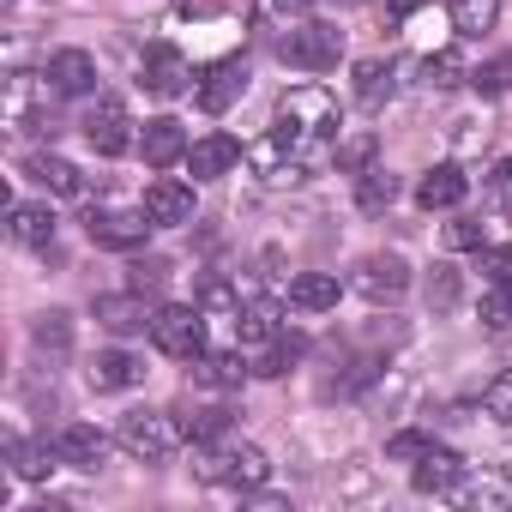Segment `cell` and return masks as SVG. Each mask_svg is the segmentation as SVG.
Listing matches in <instances>:
<instances>
[{
    "label": "cell",
    "mask_w": 512,
    "mask_h": 512,
    "mask_svg": "<svg viewBox=\"0 0 512 512\" xmlns=\"http://www.w3.org/2000/svg\"><path fill=\"white\" fill-rule=\"evenodd\" d=\"M151 344H157L163 356H175V362H193V356L205 350V314L187 308V302L157 308V314H151Z\"/></svg>",
    "instance_id": "3957f363"
},
{
    "label": "cell",
    "mask_w": 512,
    "mask_h": 512,
    "mask_svg": "<svg viewBox=\"0 0 512 512\" xmlns=\"http://www.w3.org/2000/svg\"><path fill=\"white\" fill-rule=\"evenodd\" d=\"M398 91V61H356V103H368V109H380L386 97Z\"/></svg>",
    "instance_id": "603a6c76"
},
{
    "label": "cell",
    "mask_w": 512,
    "mask_h": 512,
    "mask_svg": "<svg viewBox=\"0 0 512 512\" xmlns=\"http://www.w3.org/2000/svg\"><path fill=\"white\" fill-rule=\"evenodd\" d=\"M422 73H428V85H434V91H452V85H464V79H470V67H464V55H458V49H434V55L422 61Z\"/></svg>",
    "instance_id": "f1b7e54d"
},
{
    "label": "cell",
    "mask_w": 512,
    "mask_h": 512,
    "mask_svg": "<svg viewBox=\"0 0 512 512\" xmlns=\"http://www.w3.org/2000/svg\"><path fill=\"white\" fill-rule=\"evenodd\" d=\"M247 380V368H241V356H223V350H199L193 356V386H205V392H229V386H241Z\"/></svg>",
    "instance_id": "d4e9b609"
},
{
    "label": "cell",
    "mask_w": 512,
    "mask_h": 512,
    "mask_svg": "<svg viewBox=\"0 0 512 512\" xmlns=\"http://www.w3.org/2000/svg\"><path fill=\"white\" fill-rule=\"evenodd\" d=\"M482 410H488L494 422H512V368L488 380V392H482Z\"/></svg>",
    "instance_id": "f35d334b"
},
{
    "label": "cell",
    "mask_w": 512,
    "mask_h": 512,
    "mask_svg": "<svg viewBox=\"0 0 512 512\" xmlns=\"http://www.w3.org/2000/svg\"><path fill=\"white\" fill-rule=\"evenodd\" d=\"M85 145L97 157H121L133 145V121H127V103L121 97H97V109L85 115Z\"/></svg>",
    "instance_id": "8992f818"
},
{
    "label": "cell",
    "mask_w": 512,
    "mask_h": 512,
    "mask_svg": "<svg viewBox=\"0 0 512 512\" xmlns=\"http://www.w3.org/2000/svg\"><path fill=\"white\" fill-rule=\"evenodd\" d=\"M296 356H302V338H290V344L278 338V344H272V350L260 356V368H253V374H266V380H278V374H290V362H296Z\"/></svg>",
    "instance_id": "ab89813d"
},
{
    "label": "cell",
    "mask_w": 512,
    "mask_h": 512,
    "mask_svg": "<svg viewBox=\"0 0 512 512\" xmlns=\"http://www.w3.org/2000/svg\"><path fill=\"white\" fill-rule=\"evenodd\" d=\"M235 344H278V308H266V302L241 308V320H235Z\"/></svg>",
    "instance_id": "83f0119b"
},
{
    "label": "cell",
    "mask_w": 512,
    "mask_h": 512,
    "mask_svg": "<svg viewBox=\"0 0 512 512\" xmlns=\"http://www.w3.org/2000/svg\"><path fill=\"white\" fill-rule=\"evenodd\" d=\"M368 302H398L404 290H410V266L398 260V253H368V260L356 266V278H350Z\"/></svg>",
    "instance_id": "ba28073f"
},
{
    "label": "cell",
    "mask_w": 512,
    "mask_h": 512,
    "mask_svg": "<svg viewBox=\"0 0 512 512\" xmlns=\"http://www.w3.org/2000/svg\"><path fill=\"white\" fill-rule=\"evenodd\" d=\"M428 302L446 314V308H458V272L452 266H434V278H428Z\"/></svg>",
    "instance_id": "60d3db41"
},
{
    "label": "cell",
    "mask_w": 512,
    "mask_h": 512,
    "mask_svg": "<svg viewBox=\"0 0 512 512\" xmlns=\"http://www.w3.org/2000/svg\"><path fill=\"white\" fill-rule=\"evenodd\" d=\"M482 278L488 284H512V247H482Z\"/></svg>",
    "instance_id": "b9f144b4"
},
{
    "label": "cell",
    "mask_w": 512,
    "mask_h": 512,
    "mask_svg": "<svg viewBox=\"0 0 512 512\" xmlns=\"http://www.w3.org/2000/svg\"><path fill=\"white\" fill-rule=\"evenodd\" d=\"M464 193H470V181H464L458 163H434V169L416 181V205H422V211H452Z\"/></svg>",
    "instance_id": "4fadbf2b"
},
{
    "label": "cell",
    "mask_w": 512,
    "mask_h": 512,
    "mask_svg": "<svg viewBox=\"0 0 512 512\" xmlns=\"http://www.w3.org/2000/svg\"><path fill=\"white\" fill-rule=\"evenodd\" d=\"M488 187L500 193V205H506V217H512V163H494V169H488Z\"/></svg>",
    "instance_id": "ee69618b"
},
{
    "label": "cell",
    "mask_w": 512,
    "mask_h": 512,
    "mask_svg": "<svg viewBox=\"0 0 512 512\" xmlns=\"http://www.w3.org/2000/svg\"><path fill=\"white\" fill-rule=\"evenodd\" d=\"M482 326H488V332H506V326H512V284H488V296H482Z\"/></svg>",
    "instance_id": "d590c367"
},
{
    "label": "cell",
    "mask_w": 512,
    "mask_h": 512,
    "mask_svg": "<svg viewBox=\"0 0 512 512\" xmlns=\"http://www.w3.org/2000/svg\"><path fill=\"white\" fill-rule=\"evenodd\" d=\"M151 229H157V223L145 217V205H139V211H115V205H97V211L85 217V235H91L97 247H109V253H139Z\"/></svg>",
    "instance_id": "5b68a950"
},
{
    "label": "cell",
    "mask_w": 512,
    "mask_h": 512,
    "mask_svg": "<svg viewBox=\"0 0 512 512\" xmlns=\"http://www.w3.org/2000/svg\"><path fill=\"white\" fill-rule=\"evenodd\" d=\"M169 278V266L163 260H145V266H133V290H157Z\"/></svg>",
    "instance_id": "7bdbcfd3"
},
{
    "label": "cell",
    "mask_w": 512,
    "mask_h": 512,
    "mask_svg": "<svg viewBox=\"0 0 512 512\" xmlns=\"http://www.w3.org/2000/svg\"><path fill=\"white\" fill-rule=\"evenodd\" d=\"M398 199V181L386 175V169H362V187H356V205L362 211H386Z\"/></svg>",
    "instance_id": "1f68e13d"
},
{
    "label": "cell",
    "mask_w": 512,
    "mask_h": 512,
    "mask_svg": "<svg viewBox=\"0 0 512 512\" xmlns=\"http://www.w3.org/2000/svg\"><path fill=\"white\" fill-rule=\"evenodd\" d=\"M97 326H109L115 338H127V332H151L145 290H127V296H97Z\"/></svg>",
    "instance_id": "9a60e30c"
},
{
    "label": "cell",
    "mask_w": 512,
    "mask_h": 512,
    "mask_svg": "<svg viewBox=\"0 0 512 512\" xmlns=\"http://www.w3.org/2000/svg\"><path fill=\"white\" fill-rule=\"evenodd\" d=\"M374 151H380L374 133H350V139L338 145V169H344V175H362V169H374Z\"/></svg>",
    "instance_id": "d6a6232c"
},
{
    "label": "cell",
    "mask_w": 512,
    "mask_h": 512,
    "mask_svg": "<svg viewBox=\"0 0 512 512\" xmlns=\"http://www.w3.org/2000/svg\"><path fill=\"white\" fill-rule=\"evenodd\" d=\"M25 175H31L37 187L61 193V199H79V193H85V175H79L67 157H55V151H31V157H25Z\"/></svg>",
    "instance_id": "ac0fdd59"
},
{
    "label": "cell",
    "mask_w": 512,
    "mask_h": 512,
    "mask_svg": "<svg viewBox=\"0 0 512 512\" xmlns=\"http://www.w3.org/2000/svg\"><path fill=\"white\" fill-rule=\"evenodd\" d=\"M193 470H199V482H217V488H266L272 482V458L260 446H217Z\"/></svg>",
    "instance_id": "6da1fadb"
},
{
    "label": "cell",
    "mask_w": 512,
    "mask_h": 512,
    "mask_svg": "<svg viewBox=\"0 0 512 512\" xmlns=\"http://www.w3.org/2000/svg\"><path fill=\"white\" fill-rule=\"evenodd\" d=\"M416 494H440V500H452V488L464 482V458L458 452H446V446H428L422 458H416Z\"/></svg>",
    "instance_id": "8fae6325"
},
{
    "label": "cell",
    "mask_w": 512,
    "mask_h": 512,
    "mask_svg": "<svg viewBox=\"0 0 512 512\" xmlns=\"http://www.w3.org/2000/svg\"><path fill=\"white\" fill-rule=\"evenodd\" d=\"M139 151H145V163H151V169H169V163H181V157H187V133H181V121H169V115L145 121V133H139Z\"/></svg>",
    "instance_id": "2e32d148"
},
{
    "label": "cell",
    "mask_w": 512,
    "mask_h": 512,
    "mask_svg": "<svg viewBox=\"0 0 512 512\" xmlns=\"http://www.w3.org/2000/svg\"><path fill=\"white\" fill-rule=\"evenodd\" d=\"M145 217H151L157 229L187 223V217H193V187H187V181H169V175L151 181V187H145Z\"/></svg>",
    "instance_id": "5bb4252c"
},
{
    "label": "cell",
    "mask_w": 512,
    "mask_h": 512,
    "mask_svg": "<svg viewBox=\"0 0 512 512\" xmlns=\"http://www.w3.org/2000/svg\"><path fill=\"white\" fill-rule=\"evenodd\" d=\"M428 446H434L428 434H416V428H404V434H392V440H386V464H416V458H422Z\"/></svg>",
    "instance_id": "74e56055"
},
{
    "label": "cell",
    "mask_w": 512,
    "mask_h": 512,
    "mask_svg": "<svg viewBox=\"0 0 512 512\" xmlns=\"http://www.w3.org/2000/svg\"><path fill=\"white\" fill-rule=\"evenodd\" d=\"M61 464H73V470H97L103 458H109V434H97L91 422H73V428H61Z\"/></svg>",
    "instance_id": "ffe728a7"
},
{
    "label": "cell",
    "mask_w": 512,
    "mask_h": 512,
    "mask_svg": "<svg viewBox=\"0 0 512 512\" xmlns=\"http://www.w3.org/2000/svg\"><path fill=\"white\" fill-rule=\"evenodd\" d=\"M392 13H416V7H428V0H386Z\"/></svg>",
    "instance_id": "f6af8a7d"
},
{
    "label": "cell",
    "mask_w": 512,
    "mask_h": 512,
    "mask_svg": "<svg viewBox=\"0 0 512 512\" xmlns=\"http://www.w3.org/2000/svg\"><path fill=\"white\" fill-rule=\"evenodd\" d=\"M139 85H145L151 97H181V91H193V67H187V55H181L175 43H151Z\"/></svg>",
    "instance_id": "52a82bcc"
},
{
    "label": "cell",
    "mask_w": 512,
    "mask_h": 512,
    "mask_svg": "<svg viewBox=\"0 0 512 512\" xmlns=\"http://www.w3.org/2000/svg\"><path fill=\"white\" fill-rule=\"evenodd\" d=\"M199 314H205V320H229V326H235V320H241V302H235V290H229L223 278H205V284H199Z\"/></svg>",
    "instance_id": "f546056e"
},
{
    "label": "cell",
    "mask_w": 512,
    "mask_h": 512,
    "mask_svg": "<svg viewBox=\"0 0 512 512\" xmlns=\"http://www.w3.org/2000/svg\"><path fill=\"white\" fill-rule=\"evenodd\" d=\"M470 85H476L482 97H506V91H512V55H494L488 67H476Z\"/></svg>",
    "instance_id": "e575fe53"
},
{
    "label": "cell",
    "mask_w": 512,
    "mask_h": 512,
    "mask_svg": "<svg viewBox=\"0 0 512 512\" xmlns=\"http://www.w3.org/2000/svg\"><path fill=\"white\" fill-rule=\"evenodd\" d=\"M452 500L470 506V512H506V506H512V470H506V464H482V476L458 482Z\"/></svg>",
    "instance_id": "9c48e42d"
},
{
    "label": "cell",
    "mask_w": 512,
    "mask_h": 512,
    "mask_svg": "<svg viewBox=\"0 0 512 512\" xmlns=\"http://www.w3.org/2000/svg\"><path fill=\"white\" fill-rule=\"evenodd\" d=\"M494 19H500V0H452V31L458 37H482V31H494Z\"/></svg>",
    "instance_id": "4316f807"
},
{
    "label": "cell",
    "mask_w": 512,
    "mask_h": 512,
    "mask_svg": "<svg viewBox=\"0 0 512 512\" xmlns=\"http://www.w3.org/2000/svg\"><path fill=\"white\" fill-rule=\"evenodd\" d=\"M446 247H452V253H470V247L482 253V247H488V241H482V217H452V223H446Z\"/></svg>",
    "instance_id": "8d00e7d4"
},
{
    "label": "cell",
    "mask_w": 512,
    "mask_h": 512,
    "mask_svg": "<svg viewBox=\"0 0 512 512\" xmlns=\"http://www.w3.org/2000/svg\"><path fill=\"white\" fill-rule=\"evenodd\" d=\"M235 163H241V145H235L229 133H211V139L187 145V169H193V181H217V175H229Z\"/></svg>",
    "instance_id": "e0dca14e"
},
{
    "label": "cell",
    "mask_w": 512,
    "mask_h": 512,
    "mask_svg": "<svg viewBox=\"0 0 512 512\" xmlns=\"http://www.w3.org/2000/svg\"><path fill=\"white\" fill-rule=\"evenodd\" d=\"M223 428H229V410H217V404H199V410L181 416V434L187 440H217Z\"/></svg>",
    "instance_id": "836d02e7"
},
{
    "label": "cell",
    "mask_w": 512,
    "mask_h": 512,
    "mask_svg": "<svg viewBox=\"0 0 512 512\" xmlns=\"http://www.w3.org/2000/svg\"><path fill=\"white\" fill-rule=\"evenodd\" d=\"M145 380V362L133 356V350H103L97 362H91V386L97 392H127V386H139Z\"/></svg>",
    "instance_id": "44dd1931"
},
{
    "label": "cell",
    "mask_w": 512,
    "mask_h": 512,
    "mask_svg": "<svg viewBox=\"0 0 512 512\" xmlns=\"http://www.w3.org/2000/svg\"><path fill=\"white\" fill-rule=\"evenodd\" d=\"M278 55H284L290 67H302V73H326V67H338V55H344V31H338V25H296V31L278 37Z\"/></svg>",
    "instance_id": "277c9868"
},
{
    "label": "cell",
    "mask_w": 512,
    "mask_h": 512,
    "mask_svg": "<svg viewBox=\"0 0 512 512\" xmlns=\"http://www.w3.org/2000/svg\"><path fill=\"white\" fill-rule=\"evenodd\" d=\"M7 121H13V127H37V133H55V121H49V97L37 103V85H31L25 73L7 79Z\"/></svg>",
    "instance_id": "d6986e66"
},
{
    "label": "cell",
    "mask_w": 512,
    "mask_h": 512,
    "mask_svg": "<svg viewBox=\"0 0 512 512\" xmlns=\"http://www.w3.org/2000/svg\"><path fill=\"white\" fill-rule=\"evenodd\" d=\"M97 85V61L85 49H55L49 55V91L55 97H85Z\"/></svg>",
    "instance_id": "7c38bea8"
},
{
    "label": "cell",
    "mask_w": 512,
    "mask_h": 512,
    "mask_svg": "<svg viewBox=\"0 0 512 512\" xmlns=\"http://www.w3.org/2000/svg\"><path fill=\"white\" fill-rule=\"evenodd\" d=\"M7 452H13V470L25 482H43L61 464V446H43V440H7Z\"/></svg>",
    "instance_id": "484cf974"
},
{
    "label": "cell",
    "mask_w": 512,
    "mask_h": 512,
    "mask_svg": "<svg viewBox=\"0 0 512 512\" xmlns=\"http://www.w3.org/2000/svg\"><path fill=\"white\" fill-rule=\"evenodd\" d=\"M241 91H247V61H241V55L217 61V67H211V73L193 85V97H199V109H205V115H223V109H229Z\"/></svg>",
    "instance_id": "30bf717a"
},
{
    "label": "cell",
    "mask_w": 512,
    "mask_h": 512,
    "mask_svg": "<svg viewBox=\"0 0 512 512\" xmlns=\"http://www.w3.org/2000/svg\"><path fill=\"white\" fill-rule=\"evenodd\" d=\"M290 308H302V314L338 308V278H332V272H302V278H290Z\"/></svg>",
    "instance_id": "cb8c5ba5"
},
{
    "label": "cell",
    "mask_w": 512,
    "mask_h": 512,
    "mask_svg": "<svg viewBox=\"0 0 512 512\" xmlns=\"http://www.w3.org/2000/svg\"><path fill=\"white\" fill-rule=\"evenodd\" d=\"M115 440H121V452H133V458H145V464H163V458L181 446V422L163 416V410H127Z\"/></svg>",
    "instance_id": "7a4b0ae2"
},
{
    "label": "cell",
    "mask_w": 512,
    "mask_h": 512,
    "mask_svg": "<svg viewBox=\"0 0 512 512\" xmlns=\"http://www.w3.org/2000/svg\"><path fill=\"white\" fill-rule=\"evenodd\" d=\"M7 235L19 247H49L55 241V211L49 205H13L7 211Z\"/></svg>",
    "instance_id": "7402d4cb"
},
{
    "label": "cell",
    "mask_w": 512,
    "mask_h": 512,
    "mask_svg": "<svg viewBox=\"0 0 512 512\" xmlns=\"http://www.w3.org/2000/svg\"><path fill=\"white\" fill-rule=\"evenodd\" d=\"M31 344H37V350H55V356H67V350H73V320H67L61 308H55V314H43V320L31 326Z\"/></svg>",
    "instance_id": "4dcf8cb0"
}]
</instances>
